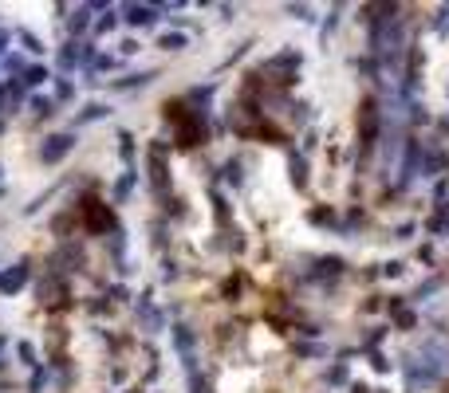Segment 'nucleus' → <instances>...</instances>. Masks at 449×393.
Segmentation results:
<instances>
[{
	"instance_id": "f257e3e1",
	"label": "nucleus",
	"mask_w": 449,
	"mask_h": 393,
	"mask_svg": "<svg viewBox=\"0 0 449 393\" xmlns=\"http://www.w3.org/2000/svg\"><path fill=\"white\" fill-rule=\"evenodd\" d=\"M75 146V138L71 134H60V138H48V146H44V161H60V157L67 154Z\"/></svg>"
},
{
	"instance_id": "f03ea898",
	"label": "nucleus",
	"mask_w": 449,
	"mask_h": 393,
	"mask_svg": "<svg viewBox=\"0 0 449 393\" xmlns=\"http://www.w3.org/2000/svg\"><path fill=\"white\" fill-rule=\"evenodd\" d=\"M24 280H28V267L16 264L12 271H4V275H0V291H16V287H20Z\"/></svg>"
},
{
	"instance_id": "7ed1b4c3",
	"label": "nucleus",
	"mask_w": 449,
	"mask_h": 393,
	"mask_svg": "<svg viewBox=\"0 0 449 393\" xmlns=\"http://www.w3.org/2000/svg\"><path fill=\"white\" fill-rule=\"evenodd\" d=\"M103 114H107V107H103V103H95V107H87L79 114V122H95V118H103Z\"/></svg>"
},
{
	"instance_id": "20e7f679",
	"label": "nucleus",
	"mask_w": 449,
	"mask_h": 393,
	"mask_svg": "<svg viewBox=\"0 0 449 393\" xmlns=\"http://www.w3.org/2000/svg\"><path fill=\"white\" fill-rule=\"evenodd\" d=\"M130 20H134V24H150L154 12H150V8H130Z\"/></svg>"
},
{
	"instance_id": "39448f33",
	"label": "nucleus",
	"mask_w": 449,
	"mask_h": 393,
	"mask_svg": "<svg viewBox=\"0 0 449 393\" xmlns=\"http://www.w3.org/2000/svg\"><path fill=\"white\" fill-rule=\"evenodd\" d=\"M44 79H48V71H40V67H32V71H28V87H36V83H44Z\"/></svg>"
},
{
	"instance_id": "423d86ee",
	"label": "nucleus",
	"mask_w": 449,
	"mask_h": 393,
	"mask_svg": "<svg viewBox=\"0 0 449 393\" xmlns=\"http://www.w3.org/2000/svg\"><path fill=\"white\" fill-rule=\"evenodd\" d=\"M162 47H185V40L181 36H162Z\"/></svg>"
}]
</instances>
